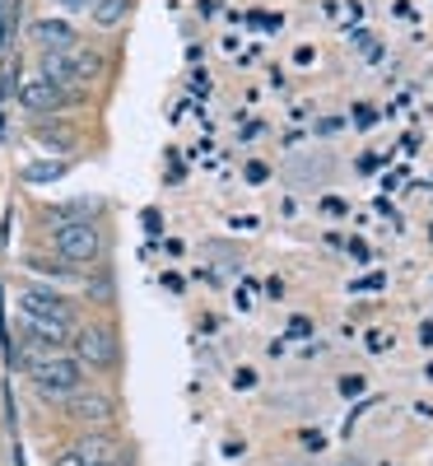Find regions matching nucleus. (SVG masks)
<instances>
[{
	"label": "nucleus",
	"instance_id": "nucleus-6",
	"mask_svg": "<svg viewBox=\"0 0 433 466\" xmlns=\"http://www.w3.org/2000/svg\"><path fill=\"white\" fill-rule=\"evenodd\" d=\"M19 107L43 122V116H56L70 107V94L61 85H52L47 75H28V80H19Z\"/></svg>",
	"mask_w": 433,
	"mask_h": 466
},
{
	"label": "nucleus",
	"instance_id": "nucleus-24",
	"mask_svg": "<svg viewBox=\"0 0 433 466\" xmlns=\"http://www.w3.org/2000/svg\"><path fill=\"white\" fill-rule=\"evenodd\" d=\"M15 466H24V452H19V448H15Z\"/></svg>",
	"mask_w": 433,
	"mask_h": 466
},
{
	"label": "nucleus",
	"instance_id": "nucleus-13",
	"mask_svg": "<svg viewBox=\"0 0 433 466\" xmlns=\"http://www.w3.org/2000/svg\"><path fill=\"white\" fill-rule=\"evenodd\" d=\"M140 224H145V233H159V228H164V215H159V210H145Z\"/></svg>",
	"mask_w": 433,
	"mask_h": 466
},
{
	"label": "nucleus",
	"instance_id": "nucleus-10",
	"mask_svg": "<svg viewBox=\"0 0 433 466\" xmlns=\"http://www.w3.org/2000/svg\"><path fill=\"white\" fill-rule=\"evenodd\" d=\"M19 177L28 187H47V182H61L65 177V159H37V164H24Z\"/></svg>",
	"mask_w": 433,
	"mask_h": 466
},
{
	"label": "nucleus",
	"instance_id": "nucleus-18",
	"mask_svg": "<svg viewBox=\"0 0 433 466\" xmlns=\"http://www.w3.org/2000/svg\"><path fill=\"white\" fill-rule=\"evenodd\" d=\"M322 443H327V439H322V434H317V430H307V434H303V448H312V452H317V448H322Z\"/></svg>",
	"mask_w": 433,
	"mask_h": 466
},
{
	"label": "nucleus",
	"instance_id": "nucleus-23",
	"mask_svg": "<svg viewBox=\"0 0 433 466\" xmlns=\"http://www.w3.org/2000/svg\"><path fill=\"white\" fill-rule=\"evenodd\" d=\"M419 340H424V345H433V322H424V331H419Z\"/></svg>",
	"mask_w": 433,
	"mask_h": 466
},
{
	"label": "nucleus",
	"instance_id": "nucleus-1",
	"mask_svg": "<svg viewBox=\"0 0 433 466\" xmlns=\"http://www.w3.org/2000/svg\"><path fill=\"white\" fill-rule=\"evenodd\" d=\"M107 252V238H103V228L89 224V219H70V224H56L52 228V257L70 270H80V266H98Z\"/></svg>",
	"mask_w": 433,
	"mask_h": 466
},
{
	"label": "nucleus",
	"instance_id": "nucleus-11",
	"mask_svg": "<svg viewBox=\"0 0 433 466\" xmlns=\"http://www.w3.org/2000/svg\"><path fill=\"white\" fill-rule=\"evenodd\" d=\"M89 299H94V303H112V299H116L112 270H98V276H89Z\"/></svg>",
	"mask_w": 433,
	"mask_h": 466
},
{
	"label": "nucleus",
	"instance_id": "nucleus-15",
	"mask_svg": "<svg viewBox=\"0 0 433 466\" xmlns=\"http://www.w3.org/2000/svg\"><path fill=\"white\" fill-rule=\"evenodd\" d=\"M56 5H61L65 15H80V10H89V5H94V0H56Z\"/></svg>",
	"mask_w": 433,
	"mask_h": 466
},
{
	"label": "nucleus",
	"instance_id": "nucleus-4",
	"mask_svg": "<svg viewBox=\"0 0 433 466\" xmlns=\"http://www.w3.org/2000/svg\"><path fill=\"white\" fill-rule=\"evenodd\" d=\"M75 360L98 373H116L122 369V340H116V331L107 322H80V331H75Z\"/></svg>",
	"mask_w": 433,
	"mask_h": 466
},
{
	"label": "nucleus",
	"instance_id": "nucleus-19",
	"mask_svg": "<svg viewBox=\"0 0 433 466\" xmlns=\"http://www.w3.org/2000/svg\"><path fill=\"white\" fill-rule=\"evenodd\" d=\"M266 177H270L266 164H252V168H247V182H266Z\"/></svg>",
	"mask_w": 433,
	"mask_h": 466
},
{
	"label": "nucleus",
	"instance_id": "nucleus-5",
	"mask_svg": "<svg viewBox=\"0 0 433 466\" xmlns=\"http://www.w3.org/2000/svg\"><path fill=\"white\" fill-rule=\"evenodd\" d=\"M19 313L24 318H43V322L65 327V331H80V322H75V303L65 294H56L52 285H28L19 294Z\"/></svg>",
	"mask_w": 433,
	"mask_h": 466
},
{
	"label": "nucleus",
	"instance_id": "nucleus-3",
	"mask_svg": "<svg viewBox=\"0 0 433 466\" xmlns=\"http://www.w3.org/2000/svg\"><path fill=\"white\" fill-rule=\"evenodd\" d=\"M28 373H33V392L47 401H70L75 392H85V364L75 355H47Z\"/></svg>",
	"mask_w": 433,
	"mask_h": 466
},
{
	"label": "nucleus",
	"instance_id": "nucleus-7",
	"mask_svg": "<svg viewBox=\"0 0 433 466\" xmlns=\"http://www.w3.org/2000/svg\"><path fill=\"white\" fill-rule=\"evenodd\" d=\"M70 415L89 424V430H107L112 415H116V397L112 392H94V387H85V392L70 397Z\"/></svg>",
	"mask_w": 433,
	"mask_h": 466
},
{
	"label": "nucleus",
	"instance_id": "nucleus-21",
	"mask_svg": "<svg viewBox=\"0 0 433 466\" xmlns=\"http://www.w3.org/2000/svg\"><path fill=\"white\" fill-rule=\"evenodd\" d=\"M322 210H327V215H340V210H345V201H340V197H327V201H322Z\"/></svg>",
	"mask_w": 433,
	"mask_h": 466
},
{
	"label": "nucleus",
	"instance_id": "nucleus-17",
	"mask_svg": "<svg viewBox=\"0 0 433 466\" xmlns=\"http://www.w3.org/2000/svg\"><path fill=\"white\" fill-rule=\"evenodd\" d=\"M252 382H257L252 369H238V373H233V387H252Z\"/></svg>",
	"mask_w": 433,
	"mask_h": 466
},
{
	"label": "nucleus",
	"instance_id": "nucleus-8",
	"mask_svg": "<svg viewBox=\"0 0 433 466\" xmlns=\"http://www.w3.org/2000/svg\"><path fill=\"white\" fill-rule=\"evenodd\" d=\"M28 37H33L43 52H75V47H85L80 28H75L70 19H37V24L28 28Z\"/></svg>",
	"mask_w": 433,
	"mask_h": 466
},
{
	"label": "nucleus",
	"instance_id": "nucleus-22",
	"mask_svg": "<svg viewBox=\"0 0 433 466\" xmlns=\"http://www.w3.org/2000/svg\"><path fill=\"white\" fill-rule=\"evenodd\" d=\"M349 257H354V261H368V257H373V252H368V248H364V243H349Z\"/></svg>",
	"mask_w": 433,
	"mask_h": 466
},
{
	"label": "nucleus",
	"instance_id": "nucleus-16",
	"mask_svg": "<svg viewBox=\"0 0 433 466\" xmlns=\"http://www.w3.org/2000/svg\"><path fill=\"white\" fill-rule=\"evenodd\" d=\"M340 392L354 397V392H364V378H340Z\"/></svg>",
	"mask_w": 433,
	"mask_h": 466
},
{
	"label": "nucleus",
	"instance_id": "nucleus-9",
	"mask_svg": "<svg viewBox=\"0 0 433 466\" xmlns=\"http://www.w3.org/2000/svg\"><path fill=\"white\" fill-rule=\"evenodd\" d=\"M131 10H136V0H94V5H89L98 28H122L131 19Z\"/></svg>",
	"mask_w": 433,
	"mask_h": 466
},
{
	"label": "nucleus",
	"instance_id": "nucleus-14",
	"mask_svg": "<svg viewBox=\"0 0 433 466\" xmlns=\"http://www.w3.org/2000/svg\"><path fill=\"white\" fill-rule=\"evenodd\" d=\"M382 285H387V276H368V280L354 285V294H373V289H382Z\"/></svg>",
	"mask_w": 433,
	"mask_h": 466
},
{
	"label": "nucleus",
	"instance_id": "nucleus-12",
	"mask_svg": "<svg viewBox=\"0 0 433 466\" xmlns=\"http://www.w3.org/2000/svg\"><path fill=\"white\" fill-rule=\"evenodd\" d=\"M312 336V318H289V340H303Z\"/></svg>",
	"mask_w": 433,
	"mask_h": 466
},
{
	"label": "nucleus",
	"instance_id": "nucleus-20",
	"mask_svg": "<svg viewBox=\"0 0 433 466\" xmlns=\"http://www.w3.org/2000/svg\"><path fill=\"white\" fill-rule=\"evenodd\" d=\"M56 466H85V457H80V452H61Z\"/></svg>",
	"mask_w": 433,
	"mask_h": 466
},
{
	"label": "nucleus",
	"instance_id": "nucleus-2",
	"mask_svg": "<svg viewBox=\"0 0 433 466\" xmlns=\"http://www.w3.org/2000/svg\"><path fill=\"white\" fill-rule=\"evenodd\" d=\"M103 70H107V66H103V52H89V47H75V52H43V61H37V75H47V80L61 85L65 94L94 85Z\"/></svg>",
	"mask_w": 433,
	"mask_h": 466
}]
</instances>
